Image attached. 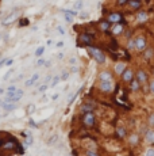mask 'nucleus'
<instances>
[{
	"instance_id": "40",
	"label": "nucleus",
	"mask_w": 154,
	"mask_h": 156,
	"mask_svg": "<svg viewBox=\"0 0 154 156\" xmlns=\"http://www.w3.org/2000/svg\"><path fill=\"white\" fill-rule=\"evenodd\" d=\"M116 3H118L119 5H126L128 3V0H116Z\"/></svg>"
},
{
	"instance_id": "41",
	"label": "nucleus",
	"mask_w": 154,
	"mask_h": 156,
	"mask_svg": "<svg viewBox=\"0 0 154 156\" xmlns=\"http://www.w3.org/2000/svg\"><path fill=\"white\" fill-rule=\"evenodd\" d=\"M47 88H49V86H47V84H42V86L39 87V91H41V92H43V91H46Z\"/></svg>"
},
{
	"instance_id": "46",
	"label": "nucleus",
	"mask_w": 154,
	"mask_h": 156,
	"mask_svg": "<svg viewBox=\"0 0 154 156\" xmlns=\"http://www.w3.org/2000/svg\"><path fill=\"white\" fill-rule=\"evenodd\" d=\"M5 61H7V58H1V60H0V68L4 67V65H5Z\"/></svg>"
},
{
	"instance_id": "23",
	"label": "nucleus",
	"mask_w": 154,
	"mask_h": 156,
	"mask_svg": "<svg viewBox=\"0 0 154 156\" xmlns=\"http://www.w3.org/2000/svg\"><path fill=\"white\" fill-rule=\"evenodd\" d=\"M126 50H127V52L135 50V41H134V38L127 40V44H126Z\"/></svg>"
},
{
	"instance_id": "7",
	"label": "nucleus",
	"mask_w": 154,
	"mask_h": 156,
	"mask_svg": "<svg viewBox=\"0 0 154 156\" xmlns=\"http://www.w3.org/2000/svg\"><path fill=\"white\" fill-rule=\"evenodd\" d=\"M107 21H108L111 25L122 23V21H123V14H122V12H111V14H108Z\"/></svg>"
},
{
	"instance_id": "12",
	"label": "nucleus",
	"mask_w": 154,
	"mask_h": 156,
	"mask_svg": "<svg viewBox=\"0 0 154 156\" xmlns=\"http://www.w3.org/2000/svg\"><path fill=\"white\" fill-rule=\"evenodd\" d=\"M135 19L138 23H146L147 21H149V14H147V11H145V10H141V11H138L135 15Z\"/></svg>"
},
{
	"instance_id": "44",
	"label": "nucleus",
	"mask_w": 154,
	"mask_h": 156,
	"mask_svg": "<svg viewBox=\"0 0 154 156\" xmlns=\"http://www.w3.org/2000/svg\"><path fill=\"white\" fill-rule=\"evenodd\" d=\"M28 124H30L31 126H33V128H38V124H37V122H34V121H33V120H30V121H28Z\"/></svg>"
},
{
	"instance_id": "47",
	"label": "nucleus",
	"mask_w": 154,
	"mask_h": 156,
	"mask_svg": "<svg viewBox=\"0 0 154 156\" xmlns=\"http://www.w3.org/2000/svg\"><path fill=\"white\" fill-rule=\"evenodd\" d=\"M43 64H45L43 58H39V60H38V62H37V65H43Z\"/></svg>"
},
{
	"instance_id": "33",
	"label": "nucleus",
	"mask_w": 154,
	"mask_h": 156,
	"mask_svg": "<svg viewBox=\"0 0 154 156\" xmlns=\"http://www.w3.org/2000/svg\"><path fill=\"white\" fill-rule=\"evenodd\" d=\"M28 23H30V21H28V19L27 18H24V19H20V21H19V26L20 27H23V26H28Z\"/></svg>"
},
{
	"instance_id": "15",
	"label": "nucleus",
	"mask_w": 154,
	"mask_h": 156,
	"mask_svg": "<svg viewBox=\"0 0 154 156\" xmlns=\"http://www.w3.org/2000/svg\"><path fill=\"white\" fill-rule=\"evenodd\" d=\"M127 5L130 10L138 12V11H141V8H142V1H138V0H128Z\"/></svg>"
},
{
	"instance_id": "27",
	"label": "nucleus",
	"mask_w": 154,
	"mask_h": 156,
	"mask_svg": "<svg viewBox=\"0 0 154 156\" xmlns=\"http://www.w3.org/2000/svg\"><path fill=\"white\" fill-rule=\"evenodd\" d=\"M60 80H61V77H60V76H54L53 79H52V83L49 84V87H54V86H57Z\"/></svg>"
},
{
	"instance_id": "56",
	"label": "nucleus",
	"mask_w": 154,
	"mask_h": 156,
	"mask_svg": "<svg viewBox=\"0 0 154 156\" xmlns=\"http://www.w3.org/2000/svg\"><path fill=\"white\" fill-rule=\"evenodd\" d=\"M138 1H142V0H138Z\"/></svg>"
},
{
	"instance_id": "37",
	"label": "nucleus",
	"mask_w": 154,
	"mask_h": 156,
	"mask_svg": "<svg viewBox=\"0 0 154 156\" xmlns=\"http://www.w3.org/2000/svg\"><path fill=\"white\" fill-rule=\"evenodd\" d=\"M35 112V106H34V105H30V106L27 107V113H28V114H31V113H34Z\"/></svg>"
},
{
	"instance_id": "3",
	"label": "nucleus",
	"mask_w": 154,
	"mask_h": 156,
	"mask_svg": "<svg viewBox=\"0 0 154 156\" xmlns=\"http://www.w3.org/2000/svg\"><path fill=\"white\" fill-rule=\"evenodd\" d=\"M134 41H135V52L143 53L145 49L147 48V38L145 36H138L134 38Z\"/></svg>"
},
{
	"instance_id": "49",
	"label": "nucleus",
	"mask_w": 154,
	"mask_h": 156,
	"mask_svg": "<svg viewBox=\"0 0 154 156\" xmlns=\"http://www.w3.org/2000/svg\"><path fill=\"white\" fill-rule=\"evenodd\" d=\"M72 72H73V73H76V72L79 71V69H77V67H76V65H73V67H72V69H71Z\"/></svg>"
},
{
	"instance_id": "13",
	"label": "nucleus",
	"mask_w": 154,
	"mask_h": 156,
	"mask_svg": "<svg viewBox=\"0 0 154 156\" xmlns=\"http://www.w3.org/2000/svg\"><path fill=\"white\" fill-rule=\"evenodd\" d=\"M111 25L107 19H103V21H100L99 22V25H97V29H99V31H101V33H110L111 31Z\"/></svg>"
},
{
	"instance_id": "30",
	"label": "nucleus",
	"mask_w": 154,
	"mask_h": 156,
	"mask_svg": "<svg viewBox=\"0 0 154 156\" xmlns=\"http://www.w3.org/2000/svg\"><path fill=\"white\" fill-rule=\"evenodd\" d=\"M61 12L69 14V15H72V16H76V15H77V11H75V10H61Z\"/></svg>"
},
{
	"instance_id": "9",
	"label": "nucleus",
	"mask_w": 154,
	"mask_h": 156,
	"mask_svg": "<svg viewBox=\"0 0 154 156\" xmlns=\"http://www.w3.org/2000/svg\"><path fill=\"white\" fill-rule=\"evenodd\" d=\"M127 68H128L127 64H126L124 61H116L115 62V65H114V73L115 75H118V76H122Z\"/></svg>"
},
{
	"instance_id": "14",
	"label": "nucleus",
	"mask_w": 154,
	"mask_h": 156,
	"mask_svg": "<svg viewBox=\"0 0 154 156\" xmlns=\"http://www.w3.org/2000/svg\"><path fill=\"white\" fill-rule=\"evenodd\" d=\"M111 33H112V36H120V34H123L124 33V25L123 23H116V25H112L111 26Z\"/></svg>"
},
{
	"instance_id": "21",
	"label": "nucleus",
	"mask_w": 154,
	"mask_h": 156,
	"mask_svg": "<svg viewBox=\"0 0 154 156\" xmlns=\"http://www.w3.org/2000/svg\"><path fill=\"white\" fill-rule=\"evenodd\" d=\"M38 79H39V73H34V75L31 76L28 80H26L24 86H26V87H31L33 84H35L37 81H38Z\"/></svg>"
},
{
	"instance_id": "31",
	"label": "nucleus",
	"mask_w": 154,
	"mask_h": 156,
	"mask_svg": "<svg viewBox=\"0 0 154 156\" xmlns=\"http://www.w3.org/2000/svg\"><path fill=\"white\" fill-rule=\"evenodd\" d=\"M73 7H75V11H77V10H81V8H83V0H77Z\"/></svg>"
},
{
	"instance_id": "20",
	"label": "nucleus",
	"mask_w": 154,
	"mask_h": 156,
	"mask_svg": "<svg viewBox=\"0 0 154 156\" xmlns=\"http://www.w3.org/2000/svg\"><path fill=\"white\" fill-rule=\"evenodd\" d=\"M1 107H3V110H4L5 113H9V112H14V110L16 109V105H15V103H9V102H3Z\"/></svg>"
},
{
	"instance_id": "39",
	"label": "nucleus",
	"mask_w": 154,
	"mask_h": 156,
	"mask_svg": "<svg viewBox=\"0 0 154 156\" xmlns=\"http://www.w3.org/2000/svg\"><path fill=\"white\" fill-rule=\"evenodd\" d=\"M16 90H18V88H16L15 86H12V84H11V86H9V87H8V88H7V92H15Z\"/></svg>"
},
{
	"instance_id": "57",
	"label": "nucleus",
	"mask_w": 154,
	"mask_h": 156,
	"mask_svg": "<svg viewBox=\"0 0 154 156\" xmlns=\"http://www.w3.org/2000/svg\"><path fill=\"white\" fill-rule=\"evenodd\" d=\"M0 56H1V53H0Z\"/></svg>"
},
{
	"instance_id": "22",
	"label": "nucleus",
	"mask_w": 154,
	"mask_h": 156,
	"mask_svg": "<svg viewBox=\"0 0 154 156\" xmlns=\"http://www.w3.org/2000/svg\"><path fill=\"white\" fill-rule=\"evenodd\" d=\"M16 11H18V10H15L14 12L9 14L8 16H7V18L3 19V22H1V23H3V25H9V23H11V22L14 21V19H15V16H16Z\"/></svg>"
},
{
	"instance_id": "24",
	"label": "nucleus",
	"mask_w": 154,
	"mask_h": 156,
	"mask_svg": "<svg viewBox=\"0 0 154 156\" xmlns=\"http://www.w3.org/2000/svg\"><path fill=\"white\" fill-rule=\"evenodd\" d=\"M126 134H127V132H126V129H124L123 126H118V128H116V136H118L119 138H124Z\"/></svg>"
},
{
	"instance_id": "48",
	"label": "nucleus",
	"mask_w": 154,
	"mask_h": 156,
	"mask_svg": "<svg viewBox=\"0 0 154 156\" xmlns=\"http://www.w3.org/2000/svg\"><path fill=\"white\" fill-rule=\"evenodd\" d=\"M69 62H71L72 65H75L76 62H77V60H76V58H75V57H72V58H71V61H69Z\"/></svg>"
},
{
	"instance_id": "11",
	"label": "nucleus",
	"mask_w": 154,
	"mask_h": 156,
	"mask_svg": "<svg viewBox=\"0 0 154 156\" xmlns=\"http://www.w3.org/2000/svg\"><path fill=\"white\" fill-rule=\"evenodd\" d=\"M99 81H112L114 80V73L108 69H104V71L99 72Z\"/></svg>"
},
{
	"instance_id": "50",
	"label": "nucleus",
	"mask_w": 154,
	"mask_h": 156,
	"mask_svg": "<svg viewBox=\"0 0 154 156\" xmlns=\"http://www.w3.org/2000/svg\"><path fill=\"white\" fill-rule=\"evenodd\" d=\"M58 96H60V95H58V94H54L53 96H52V99H54V101H56V99H58Z\"/></svg>"
},
{
	"instance_id": "16",
	"label": "nucleus",
	"mask_w": 154,
	"mask_h": 156,
	"mask_svg": "<svg viewBox=\"0 0 154 156\" xmlns=\"http://www.w3.org/2000/svg\"><path fill=\"white\" fill-rule=\"evenodd\" d=\"M142 54H143V58H145L146 61H150V60L154 57V48L153 46H147Z\"/></svg>"
},
{
	"instance_id": "54",
	"label": "nucleus",
	"mask_w": 154,
	"mask_h": 156,
	"mask_svg": "<svg viewBox=\"0 0 154 156\" xmlns=\"http://www.w3.org/2000/svg\"><path fill=\"white\" fill-rule=\"evenodd\" d=\"M1 105H3V102H1V101H0V106H1Z\"/></svg>"
},
{
	"instance_id": "18",
	"label": "nucleus",
	"mask_w": 154,
	"mask_h": 156,
	"mask_svg": "<svg viewBox=\"0 0 154 156\" xmlns=\"http://www.w3.org/2000/svg\"><path fill=\"white\" fill-rule=\"evenodd\" d=\"M95 110V106H93L92 103H84L83 106L80 107V112L83 113V114H87V113H93Z\"/></svg>"
},
{
	"instance_id": "43",
	"label": "nucleus",
	"mask_w": 154,
	"mask_h": 156,
	"mask_svg": "<svg viewBox=\"0 0 154 156\" xmlns=\"http://www.w3.org/2000/svg\"><path fill=\"white\" fill-rule=\"evenodd\" d=\"M87 156H99V155H97L95 151H88L87 152Z\"/></svg>"
},
{
	"instance_id": "53",
	"label": "nucleus",
	"mask_w": 154,
	"mask_h": 156,
	"mask_svg": "<svg viewBox=\"0 0 154 156\" xmlns=\"http://www.w3.org/2000/svg\"><path fill=\"white\" fill-rule=\"evenodd\" d=\"M1 94H5V90L4 88H0V95H1Z\"/></svg>"
},
{
	"instance_id": "19",
	"label": "nucleus",
	"mask_w": 154,
	"mask_h": 156,
	"mask_svg": "<svg viewBox=\"0 0 154 156\" xmlns=\"http://www.w3.org/2000/svg\"><path fill=\"white\" fill-rule=\"evenodd\" d=\"M145 140H146V143H149V144H151V145H154V130L153 129L146 130Z\"/></svg>"
},
{
	"instance_id": "42",
	"label": "nucleus",
	"mask_w": 154,
	"mask_h": 156,
	"mask_svg": "<svg viewBox=\"0 0 154 156\" xmlns=\"http://www.w3.org/2000/svg\"><path fill=\"white\" fill-rule=\"evenodd\" d=\"M12 62H14V58H7L5 65H7V67H11V65H12Z\"/></svg>"
},
{
	"instance_id": "26",
	"label": "nucleus",
	"mask_w": 154,
	"mask_h": 156,
	"mask_svg": "<svg viewBox=\"0 0 154 156\" xmlns=\"http://www.w3.org/2000/svg\"><path fill=\"white\" fill-rule=\"evenodd\" d=\"M130 87H131V91H134V92H135V91H138V90L141 88V84H139V83H138V81L134 79V80L130 83Z\"/></svg>"
},
{
	"instance_id": "25",
	"label": "nucleus",
	"mask_w": 154,
	"mask_h": 156,
	"mask_svg": "<svg viewBox=\"0 0 154 156\" xmlns=\"http://www.w3.org/2000/svg\"><path fill=\"white\" fill-rule=\"evenodd\" d=\"M128 141H130V144L131 145H136V144L139 143V136L135 133H132L130 137H128Z\"/></svg>"
},
{
	"instance_id": "36",
	"label": "nucleus",
	"mask_w": 154,
	"mask_h": 156,
	"mask_svg": "<svg viewBox=\"0 0 154 156\" xmlns=\"http://www.w3.org/2000/svg\"><path fill=\"white\" fill-rule=\"evenodd\" d=\"M65 22H68V23H72L73 22V16L72 15H69V14H65Z\"/></svg>"
},
{
	"instance_id": "55",
	"label": "nucleus",
	"mask_w": 154,
	"mask_h": 156,
	"mask_svg": "<svg viewBox=\"0 0 154 156\" xmlns=\"http://www.w3.org/2000/svg\"><path fill=\"white\" fill-rule=\"evenodd\" d=\"M151 72H154V68H153V69H151Z\"/></svg>"
},
{
	"instance_id": "29",
	"label": "nucleus",
	"mask_w": 154,
	"mask_h": 156,
	"mask_svg": "<svg viewBox=\"0 0 154 156\" xmlns=\"http://www.w3.org/2000/svg\"><path fill=\"white\" fill-rule=\"evenodd\" d=\"M147 124H149V126L154 128V113H151V114L149 116V118H147Z\"/></svg>"
},
{
	"instance_id": "38",
	"label": "nucleus",
	"mask_w": 154,
	"mask_h": 156,
	"mask_svg": "<svg viewBox=\"0 0 154 156\" xmlns=\"http://www.w3.org/2000/svg\"><path fill=\"white\" fill-rule=\"evenodd\" d=\"M60 77H61V80H66V79H68V77H69V72L64 71V73H62V75L60 76Z\"/></svg>"
},
{
	"instance_id": "51",
	"label": "nucleus",
	"mask_w": 154,
	"mask_h": 156,
	"mask_svg": "<svg viewBox=\"0 0 154 156\" xmlns=\"http://www.w3.org/2000/svg\"><path fill=\"white\" fill-rule=\"evenodd\" d=\"M57 46H58V48H62V46H64V42H58Z\"/></svg>"
},
{
	"instance_id": "45",
	"label": "nucleus",
	"mask_w": 154,
	"mask_h": 156,
	"mask_svg": "<svg viewBox=\"0 0 154 156\" xmlns=\"http://www.w3.org/2000/svg\"><path fill=\"white\" fill-rule=\"evenodd\" d=\"M57 31H58V33H60V34H62V36L65 34V30H64V29H62L61 26H58V27H57Z\"/></svg>"
},
{
	"instance_id": "32",
	"label": "nucleus",
	"mask_w": 154,
	"mask_h": 156,
	"mask_svg": "<svg viewBox=\"0 0 154 156\" xmlns=\"http://www.w3.org/2000/svg\"><path fill=\"white\" fill-rule=\"evenodd\" d=\"M147 84H149V91L154 95V77H153V79H150Z\"/></svg>"
},
{
	"instance_id": "6",
	"label": "nucleus",
	"mask_w": 154,
	"mask_h": 156,
	"mask_svg": "<svg viewBox=\"0 0 154 156\" xmlns=\"http://www.w3.org/2000/svg\"><path fill=\"white\" fill-rule=\"evenodd\" d=\"M135 80L139 83V84H146L149 81V76H147V72L145 69H138L135 72Z\"/></svg>"
},
{
	"instance_id": "34",
	"label": "nucleus",
	"mask_w": 154,
	"mask_h": 156,
	"mask_svg": "<svg viewBox=\"0 0 154 156\" xmlns=\"http://www.w3.org/2000/svg\"><path fill=\"white\" fill-rule=\"evenodd\" d=\"M145 156H154V147H149L145 152Z\"/></svg>"
},
{
	"instance_id": "35",
	"label": "nucleus",
	"mask_w": 154,
	"mask_h": 156,
	"mask_svg": "<svg viewBox=\"0 0 154 156\" xmlns=\"http://www.w3.org/2000/svg\"><path fill=\"white\" fill-rule=\"evenodd\" d=\"M12 73H14V69H8V71H7V73L4 75V77H3V80H8Z\"/></svg>"
},
{
	"instance_id": "52",
	"label": "nucleus",
	"mask_w": 154,
	"mask_h": 156,
	"mask_svg": "<svg viewBox=\"0 0 154 156\" xmlns=\"http://www.w3.org/2000/svg\"><path fill=\"white\" fill-rule=\"evenodd\" d=\"M87 16H88V14H85V12L81 14V18H87Z\"/></svg>"
},
{
	"instance_id": "10",
	"label": "nucleus",
	"mask_w": 154,
	"mask_h": 156,
	"mask_svg": "<svg viewBox=\"0 0 154 156\" xmlns=\"http://www.w3.org/2000/svg\"><path fill=\"white\" fill-rule=\"evenodd\" d=\"M114 90V81H100L99 83V91L101 92L110 94Z\"/></svg>"
},
{
	"instance_id": "17",
	"label": "nucleus",
	"mask_w": 154,
	"mask_h": 156,
	"mask_svg": "<svg viewBox=\"0 0 154 156\" xmlns=\"http://www.w3.org/2000/svg\"><path fill=\"white\" fill-rule=\"evenodd\" d=\"M22 136H26V137H23L24 138V141H23V145H24V147H30L31 144L34 143V137H33L30 133H27V132H22Z\"/></svg>"
},
{
	"instance_id": "8",
	"label": "nucleus",
	"mask_w": 154,
	"mask_h": 156,
	"mask_svg": "<svg viewBox=\"0 0 154 156\" xmlns=\"http://www.w3.org/2000/svg\"><path fill=\"white\" fill-rule=\"evenodd\" d=\"M134 79H135V71H134L132 68H127V69L124 71V73L122 75V80H123L124 83L130 84Z\"/></svg>"
},
{
	"instance_id": "2",
	"label": "nucleus",
	"mask_w": 154,
	"mask_h": 156,
	"mask_svg": "<svg viewBox=\"0 0 154 156\" xmlns=\"http://www.w3.org/2000/svg\"><path fill=\"white\" fill-rule=\"evenodd\" d=\"M23 90H16L15 92H5V99L4 102H9V103H16L23 98Z\"/></svg>"
},
{
	"instance_id": "1",
	"label": "nucleus",
	"mask_w": 154,
	"mask_h": 156,
	"mask_svg": "<svg viewBox=\"0 0 154 156\" xmlns=\"http://www.w3.org/2000/svg\"><path fill=\"white\" fill-rule=\"evenodd\" d=\"M87 52H88V54L93 58V60H95V61L97 62V64H100V65L106 64L107 56H106V53H104V52L100 49V48H96V46L89 45V46H87Z\"/></svg>"
},
{
	"instance_id": "28",
	"label": "nucleus",
	"mask_w": 154,
	"mask_h": 156,
	"mask_svg": "<svg viewBox=\"0 0 154 156\" xmlns=\"http://www.w3.org/2000/svg\"><path fill=\"white\" fill-rule=\"evenodd\" d=\"M43 53H45V46H39V48L35 50V53H34V54H35L37 57H41Z\"/></svg>"
},
{
	"instance_id": "4",
	"label": "nucleus",
	"mask_w": 154,
	"mask_h": 156,
	"mask_svg": "<svg viewBox=\"0 0 154 156\" xmlns=\"http://www.w3.org/2000/svg\"><path fill=\"white\" fill-rule=\"evenodd\" d=\"M83 125L85 128H93L96 125V117L93 113H87V114H83Z\"/></svg>"
},
{
	"instance_id": "5",
	"label": "nucleus",
	"mask_w": 154,
	"mask_h": 156,
	"mask_svg": "<svg viewBox=\"0 0 154 156\" xmlns=\"http://www.w3.org/2000/svg\"><path fill=\"white\" fill-rule=\"evenodd\" d=\"M93 36H91V34H88V33H81L79 36V40H77V44L80 45V46H89L91 45V41H92Z\"/></svg>"
}]
</instances>
